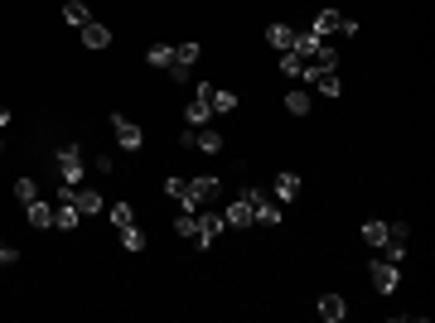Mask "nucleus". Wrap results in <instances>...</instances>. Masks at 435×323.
Returning <instances> with one entry per match:
<instances>
[{
    "instance_id": "c756f323",
    "label": "nucleus",
    "mask_w": 435,
    "mask_h": 323,
    "mask_svg": "<svg viewBox=\"0 0 435 323\" xmlns=\"http://www.w3.org/2000/svg\"><path fill=\"white\" fill-rule=\"evenodd\" d=\"M15 198H20V203H34V198H39V184H34V179H15Z\"/></svg>"
},
{
    "instance_id": "9b49d317",
    "label": "nucleus",
    "mask_w": 435,
    "mask_h": 323,
    "mask_svg": "<svg viewBox=\"0 0 435 323\" xmlns=\"http://www.w3.org/2000/svg\"><path fill=\"white\" fill-rule=\"evenodd\" d=\"M407 242H411V227H407V222H387V242H382L387 261H402V256H407Z\"/></svg>"
},
{
    "instance_id": "7ed1b4c3",
    "label": "nucleus",
    "mask_w": 435,
    "mask_h": 323,
    "mask_svg": "<svg viewBox=\"0 0 435 323\" xmlns=\"http://www.w3.org/2000/svg\"><path fill=\"white\" fill-rule=\"evenodd\" d=\"M315 34H320V39H329V34H344V39H349V34H358V20L339 15V10H320V15H315Z\"/></svg>"
},
{
    "instance_id": "a211bd4d",
    "label": "nucleus",
    "mask_w": 435,
    "mask_h": 323,
    "mask_svg": "<svg viewBox=\"0 0 435 323\" xmlns=\"http://www.w3.org/2000/svg\"><path fill=\"white\" fill-rule=\"evenodd\" d=\"M145 63H150V68H160V73H169V68H174V44H150Z\"/></svg>"
},
{
    "instance_id": "bb28decb",
    "label": "nucleus",
    "mask_w": 435,
    "mask_h": 323,
    "mask_svg": "<svg viewBox=\"0 0 435 323\" xmlns=\"http://www.w3.org/2000/svg\"><path fill=\"white\" fill-rule=\"evenodd\" d=\"M286 111H290V116H305V111H310V92H286Z\"/></svg>"
},
{
    "instance_id": "f8f14e48",
    "label": "nucleus",
    "mask_w": 435,
    "mask_h": 323,
    "mask_svg": "<svg viewBox=\"0 0 435 323\" xmlns=\"http://www.w3.org/2000/svg\"><path fill=\"white\" fill-rule=\"evenodd\" d=\"M222 227H227V222H222V213H203V217H198V246L208 251V246L222 237Z\"/></svg>"
},
{
    "instance_id": "a878e982",
    "label": "nucleus",
    "mask_w": 435,
    "mask_h": 323,
    "mask_svg": "<svg viewBox=\"0 0 435 323\" xmlns=\"http://www.w3.org/2000/svg\"><path fill=\"white\" fill-rule=\"evenodd\" d=\"M315 87H320L324 97H339V92H344V82H339V73H315Z\"/></svg>"
},
{
    "instance_id": "473e14b6",
    "label": "nucleus",
    "mask_w": 435,
    "mask_h": 323,
    "mask_svg": "<svg viewBox=\"0 0 435 323\" xmlns=\"http://www.w3.org/2000/svg\"><path fill=\"white\" fill-rule=\"evenodd\" d=\"M0 266H5V261H0Z\"/></svg>"
},
{
    "instance_id": "1a4fd4ad",
    "label": "nucleus",
    "mask_w": 435,
    "mask_h": 323,
    "mask_svg": "<svg viewBox=\"0 0 435 323\" xmlns=\"http://www.w3.org/2000/svg\"><path fill=\"white\" fill-rule=\"evenodd\" d=\"M339 68V49L334 44H320V54L305 58V68H300V78H315V73H334Z\"/></svg>"
},
{
    "instance_id": "5701e85b",
    "label": "nucleus",
    "mask_w": 435,
    "mask_h": 323,
    "mask_svg": "<svg viewBox=\"0 0 435 323\" xmlns=\"http://www.w3.org/2000/svg\"><path fill=\"white\" fill-rule=\"evenodd\" d=\"M63 20H68V25H87V20H92V10H87V5H82V0H68V5H63Z\"/></svg>"
},
{
    "instance_id": "9d476101",
    "label": "nucleus",
    "mask_w": 435,
    "mask_h": 323,
    "mask_svg": "<svg viewBox=\"0 0 435 323\" xmlns=\"http://www.w3.org/2000/svg\"><path fill=\"white\" fill-rule=\"evenodd\" d=\"M373 290H378V295H397V290H402L397 261H378V266H373Z\"/></svg>"
},
{
    "instance_id": "0eeeda50",
    "label": "nucleus",
    "mask_w": 435,
    "mask_h": 323,
    "mask_svg": "<svg viewBox=\"0 0 435 323\" xmlns=\"http://www.w3.org/2000/svg\"><path fill=\"white\" fill-rule=\"evenodd\" d=\"M111 131H116V145H121V150H131V155L145 145V131H140L131 116H111Z\"/></svg>"
},
{
    "instance_id": "cd10ccee",
    "label": "nucleus",
    "mask_w": 435,
    "mask_h": 323,
    "mask_svg": "<svg viewBox=\"0 0 435 323\" xmlns=\"http://www.w3.org/2000/svg\"><path fill=\"white\" fill-rule=\"evenodd\" d=\"M174 232H179V237H198V217L179 208V217H174Z\"/></svg>"
},
{
    "instance_id": "4be33fe9",
    "label": "nucleus",
    "mask_w": 435,
    "mask_h": 323,
    "mask_svg": "<svg viewBox=\"0 0 435 323\" xmlns=\"http://www.w3.org/2000/svg\"><path fill=\"white\" fill-rule=\"evenodd\" d=\"M276 198H281V203H295L300 198V174H281V179H276Z\"/></svg>"
},
{
    "instance_id": "aec40b11",
    "label": "nucleus",
    "mask_w": 435,
    "mask_h": 323,
    "mask_svg": "<svg viewBox=\"0 0 435 323\" xmlns=\"http://www.w3.org/2000/svg\"><path fill=\"white\" fill-rule=\"evenodd\" d=\"M184 121H189V126H208V121H213V107H208V102L193 92V102H189V111H184Z\"/></svg>"
},
{
    "instance_id": "423d86ee",
    "label": "nucleus",
    "mask_w": 435,
    "mask_h": 323,
    "mask_svg": "<svg viewBox=\"0 0 435 323\" xmlns=\"http://www.w3.org/2000/svg\"><path fill=\"white\" fill-rule=\"evenodd\" d=\"M198 54H203V49H198V39H189V44H174V68H169V78H174V82H189Z\"/></svg>"
},
{
    "instance_id": "c85d7f7f",
    "label": "nucleus",
    "mask_w": 435,
    "mask_h": 323,
    "mask_svg": "<svg viewBox=\"0 0 435 323\" xmlns=\"http://www.w3.org/2000/svg\"><path fill=\"white\" fill-rule=\"evenodd\" d=\"M300 68H305V58H300L295 49H286V54H281V73H290V78H300Z\"/></svg>"
},
{
    "instance_id": "6e6552de",
    "label": "nucleus",
    "mask_w": 435,
    "mask_h": 323,
    "mask_svg": "<svg viewBox=\"0 0 435 323\" xmlns=\"http://www.w3.org/2000/svg\"><path fill=\"white\" fill-rule=\"evenodd\" d=\"M63 198H73V203H78V213H87V217H97V213H107V198H102V193L97 189H68V184H63Z\"/></svg>"
},
{
    "instance_id": "2f4dec72",
    "label": "nucleus",
    "mask_w": 435,
    "mask_h": 323,
    "mask_svg": "<svg viewBox=\"0 0 435 323\" xmlns=\"http://www.w3.org/2000/svg\"><path fill=\"white\" fill-rule=\"evenodd\" d=\"M5 126H10V111H5V107H0V131H5Z\"/></svg>"
},
{
    "instance_id": "f03ea898",
    "label": "nucleus",
    "mask_w": 435,
    "mask_h": 323,
    "mask_svg": "<svg viewBox=\"0 0 435 323\" xmlns=\"http://www.w3.org/2000/svg\"><path fill=\"white\" fill-rule=\"evenodd\" d=\"M213 193H218V179H213V174H198V179H189V184H184V198H179V208H184V213H193V208H203Z\"/></svg>"
},
{
    "instance_id": "f257e3e1",
    "label": "nucleus",
    "mask_w": 435,
    "mask_h": 323,
    "mask_svg": "<svg viewBox=\"0 0 435 323\" xmlns=\"http://www.w3.org/2000/svg\"><path fill=\"white\" fill-rule=\"evenodd\" d=\"M54 169H58V179H63L68 189H78L82 169H87V164H82V150H78V145H63V150L54 155Z\"/></svg>"
},
{
    "instance_id": "412c9836",
    "label": "nucleus",
    "mask_w": 435,
    "mask_h": 323,
    "mask_svg": "<svg viewBox=\"0 0 435 323\" xmlns=\"http://www.w3.org/2000/svg\"><path fill=\"white\" fill-rule=\"evenodd\" d=\"M116 242L126 246V251H145V232H140L136 222H126V227H116Z\"/></svg>"
},
{
    "instance_id": "72a5a7b5",
    "label": "nucleus",
    "mask_w": 435,
    "mask_h": 323,
    "mask_svg": "<svg viewBox=\"0 0 435 323\" xmlns=\"http://www.w3.org/2000/svg\"><path fill=\"white\" fill-rule=\"evenodd\" d=\"M0 155H5V150H0Z\"/></svg>"
},
{
    "instance_id": "dca6fc26",
    "label": "nucleus",
    "mask_w": 435,
    "mask_h": 323,
    "mask_svg": "<svg viewBox=\"0 0 435 323\" xmlns=\"http://www.w3.org/2000/svg\"><path fill=\"white\" fill-rule=\"evenodd\" d=\"M54 227L58 232H73V227H78V203L63 198V193H58V208H54Z\"/></svg>"
},
{
    "instance_id": "393cba45",
    "label": "nucleus",
    "mask_w": 435,
    "mask_h": 323,
    "mask_svg": "<svg viewBox=\"0 0 435 323\" xmlns=\"http://www.w3.org/2000/svg\"><path fill=\"white\" fill-rule=\"evenodd\" d=\"M107 217H111V227H126V222H136V208L131 203H111Z\"/></svg>"
},
{
    "instance_id": "ddd939ff",
    "label": "nucleus",
    "mask_w": 435,
    "mask_h": 323,
    "mask_svg": "<svg viewBox=\"0 0 435 323\" xmlns=\"http://www.w3.org/2000/svg\"><path fill=\"white\" fill-rule=\"evenodd\" d=\"M25 217H29V227H34V232H49V227H54V208H49L44 198L25 203Z\"/></svg>"
},
{
    "instance_id": "39448f33",
    "label": "nucleus",
    "mask_w": 435,
    "mask_h": 323,
    "mask_svg": "<svg viewBox=\"0 0 435 323\" xmlns=\"http://www.w3.org/2000/svg\"><path fill=\"white\" fill-rule=\"evenodd\" d=\"M242 198L252 203V222H261V227H276V222H281V208H276L261 189H242Z\"/></svg>"
},
{
    "instance_id": "b1692460",
    "label": "nucleus",
    "mask_w": 435,
    "mask_h": 323,
    "mask_svg": "<svg viewBox=\"0 0 435 323\" xmlns=\"http://www.w3.org/2000/svg\"><path fill=\"white\" fill-rule=\"evenodd\" d=\"M363 242H368V246H382V242H387V222H382V217L363 222Z\"/></svg>"
},
{
    "instance_id": "f3484780",
    "label": "nucleus",
    "mask_w": 435,
    "mask_h": 323,
    "mask_svg": "<svg viewBox=\"0 0 435 323\" xmlns=\"http://www.w3.org/2000/svg\"><path fill=\"white\" fill-rule=\"evenodd\" d=\"M344 314H349L344 295H324V299H320V319H324V323H344Z\"/></svg>"
},
{
    "instance_id": "7c9ffc66",
    "label": "nucleus",
    "mask_w": 435,
    "mask_h": 323,
    "mask_svg": "<svg viewBox=\"0 0 435 323\" xmlns=\"http://www.w3.org/2000/svg\"><path fill=\"white\" fill-rule=\"evenodd\" d=\"M184 184H189V179H179V174H169V179H164V193H169V198H184Z\"/></svg>"
},
{
    "instance_id": "20e7f679",
    "label": "nucleus",
    "mask_w": 435,
    "mask_h": 323,
    "mask_svg": "<svg viewBox=\"0 0 435 323\" xmlns=\"http://www.w3.org/2000/svg\"><path fill=\"white\" fill-rule=\"evenodd\" d=\"M193 92H198V97H203V102L213 107V116H232V111H237V92H227V87H213V82H198Z\"/></svg>"
},
{
    "instance_id": "4468645a",
    "label": "nucleus",
    "mask_w": 435,
    "mask_h": 323,
    "mask_svg": "<svg viewBox=\"0 0 435 323\" xmlns=\"http://www.w3.org/2000/svg\"><path fill=\"white\" fill-rule=\"evenodd\" d=\"M78 39H82V49H107V44H111V29L97 25V20H87V25L78 29Z\"/></svg>"
},
{
    "instance_id": "2eb2a0df",
    "label": "nucleus",
    "mask_w": 435,
    "mask_h": 323,
    "mask_svg": "<svg viewBox=\"0 0 435 323\" xmlns=\"http://www.w3.org/2000/svg\"><path fill=\"white\" fill-rule=\"evenodd\" d=\"M222 222H227V227H252V203H247L242 193H237V198L222 208Z\"/></svg>"
},
{
    "instance_id": "6ab92c4d",
    "label": "nucleus",
    "mask_w": 435,
    "mask_h": 323,
    "mask_svg": "<svg viewBox=\"0 0 435 323\" xmlns=\"http://www.w3.org/2000/svg\"><path fill=\"white\" fill-rule=\"evenodd\" d=\"M266 39H271L276 54H286V49L295 44V29H290V25H266Z\"/></svg>"
}]
</instances>
